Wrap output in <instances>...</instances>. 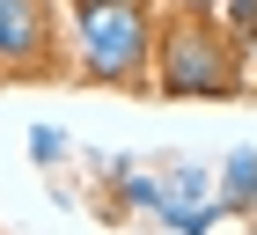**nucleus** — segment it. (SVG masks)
I'll return each instance as SVG.
<instances>
[{
	"label": "nucleus",
	"instance_id": "obj_7",
	"mask_svg": "<svg viewBox=\"0 0 257 235\" xmlns=\"http://www.w3.org/2000/svg\"><path fill=\"white\" fill-rule=\"evenodd\" d=\"M242 88H257V37L242 44Z\"/></svg>",
	"mask_w": 257,
	"mask_h": 235
},
{
	"label": "nucleus",
	"instance_id": "obj_6",
	"mask_svg": "<svg viewBox=\"0 0 257 235\" xmlns=\"http://www.w3.org/2000/svg\"><path fill=\"white\" fill-rule=\"evenodd\" d=\"M59 147H66L59 125H37V133H30V162H59Z\"/></svg>",
	"mask_w": 257,
	"mask_h": 235
},
{
	"label": "nucleus",
	"instance_id": "obj_2",
	"mask_svg": "<svg viewBox=\"0 0 257 235\" xmlns=\"http://www.w3.org/2000/svg\"><path fill=\"white\" fill-rule=\"evenodd\" d=\"M147 52H155V0H74L81 81L147 88Z\"/></svg>",
	"mask_w": 257,
	"mask_h": 235
},
{
	"label": "nucleus",
	"instance_id": "obj_1",
	"mask_svg": "<svg viewBox=\"0 0 257 235\" xmlns=\"http://www.w3.org/2000/svg\"><path fill=\"white\" fill-rule=\"evenodd\" d=\"M147 88L184 103H228L242 96V37L220 30L206 0H177L155 15V52H147Z\"/></svg>",
	"mask_w": 257,
	"mask_h": 235
},
{
	"label": "nucleus",
	"instance_id": "obj_5",
	"mask_svg": "<svg viewBox=\"0 0 257 235\" xmlns=\"http://www.w3.org/2000/svg\"><path fill=\"white\" fill-rule=\"evenodd\" d=\"M213 206H220V213H250V206H257V155H250V147L228 155V169L213 176Z\"/></svg>",
	"mask_w": 257,
	"mask_h": 235
},
{
	"label": "nucleus",
	"instance_id": "obj_4",
	"mask_svg": "<svg viewBox=\"0 0 257 235\" xmlns=\"http://www.w3.org/2000/svg\"><path fill=\"white\" fill-rule=\"evenodd\" d=\"M155 220L169 235H206L220 220V206H213V176L206 169H169V176H155Z\"/></svg>",
	"mask_w": 257,
	"mask_h": 235
},
{
	"label": "nucleus",
	"instance_id": "obj_3",
	"mask_svg": "<svg viewBox=\"0 0 257 235\" xmlns=\"http://www.w3.org/2000/svg\"><path fill=\"white\" fill-rule=\"evenodd\" d=\"M59 74V15L52 0H0V81Z\"/></svg>",
	"mask_w": 257,
	"mask_h": 235
}]
</instances>
